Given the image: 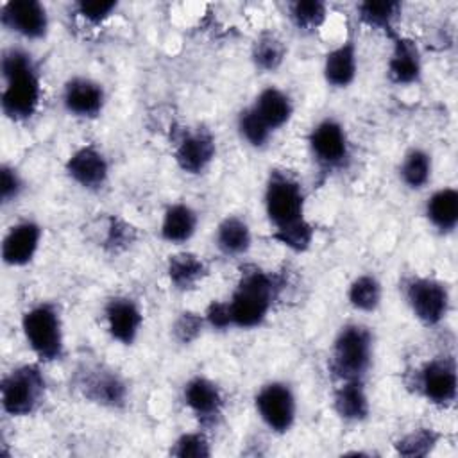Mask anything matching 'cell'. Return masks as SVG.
<instances>
[{
  "label": "cell",
  "mask_w": 458,
  "mask_h": 458,
  "mask_svg": "<svg viewBox=\"0 0 458 458\" xmlns=\"http://www.w3.org/2000/svg\"><path fill=\"white\" fill-rule=\"evenodd\" d=\"M0 70L4 79L2 113L13 122L32 118L41 100V79L34 57L20 47H9L2 54Z\"/></svg>",
  "instance_id": "6da1fadb"
},
{
  "label": "cell",
  "mask_w": 458,
  "mask_h": 458,
  "mask_svg": "<svg viewBox=\"0 0 458 458\" xmlns=\"http://www.w3.org/2000/svg\"><path fill=\"white\" fill-rule=\"evenodd\" d=\"M281 288V277L276 274L258 267H250L242 272L231 299L227 301L233 317V327H259L267 320Z\"/></svg>",
  "instance_id": "7a4b0ae2"
},
{
  "label": "cell",
  "mask_w": 458,
  "mask_h": 458,
  "mask_svg": "<svg viewBox=\"0 0 458 458\" xmlns=\"http://www.w3.org/2000/svg\"><path fill=\"white\" fill-rule=\"evenodd\" d=\"M372 356L374 336L370 329L363 324L351 322L342 326L333 340L329 370L338 381H365V376L372 367Z\"/></svg>",
  "instance_id": "3957f363"
},
{
  "label": "cell",
  "mask_w": 458,
  "mask_h": 458,
  "mask_svg": "<svg viewBox=\"0 0 458 458\" xmlns=\"http://www.w3.org/2000/svg\"><path fill=\"white\" fill-rule=\"evenodd\" d=\"M21 331L34 356L43 363L57 361L64 356V331L61 310L55 302L41 301L21 315Z\"/></svg>",
  "instance_id": "277c9868"
},
{
  "label": "cell",
  "mask_w": 458,
  "mask_h": 458,
  "mask_svg": "<svg viewBox=\"0 0 458 458\" xmlns=\"http://www.w3.org/2000/svg\"><path fill=\"white\" fill-rule=\"evenodd\" d=\"M263 204L274 231H283L306 222V193L302 184L286 170H270L265 182Z\"/></svg>",
  "instance_id": "5b68a950"
},
{
  "label": "cell",
  "mask_w": 458,
  "mask_h": 458,
  "mask_svg": "<svg viewBox=\"0 0 458 458\" xmlns=\"http://www.w3.org/2000/svg\"><path fill=\"white\" fill-rule=\"evenodd\" d=\"M47 397V379L38 363H23L9 370L0 383V404L11 417L36 413Z\"/></svg>",
  "instance_id": "8992f818"
},
{
  "label": "cell",
  "mask_w": 458,
  "mask_h": 458,
  "mask_svg": "<svg viewBox=\"0 0 458 458\" xmlns=\"http://www.w3.org/2000/svg\"><path fill=\"white\" fill-rule=\"evenodd\" d=\"M404 297L413 313V317L431 327L438 326L449 313L451 295L445 283L426 277V276H413L404 283Z\"/></svg>",
  "instance_id": "52a82bcc"
},
{
  "label": "cell",
  "mask_w": 458,
  "mask_h": 458,
  "mask_svg": "<svg viewBox=\"0 0 458 458\" xmlns=\"http://www.w3.org/2000/svg\"><path fill=\"white\" fill-rule=\"evenodd\" d=\"M254 408L261 422L274 433H288L297 419V397L284 381H268L254 395Z\"/></svg>",
  "instance_id": "ba28073f"
},
{
  "label": "cell",
  "mask_w": 458,
  "mask_h": 458,
  "mask_svg": "<svg viewBox=\"0 0 458 458\" xmlns=\"http://www.w3.org/2000/svg\"><path fill=\"white\" fill-rule=\"evenodd\" d=\"M417 392L435 406H451L456 399L458 372L453 356H437L415 372Z\"/></svg>",
  "instance_id": "9c48e42d"
},
{
  "label": "cell",
  "mask_w": 458,
  "mask_h": 458,
  "mask_svg": "<svg viewBox=\"0 0 458 458\" xmlns=\"http://www.w3.org/2000/svg\"><path fill=\"white\" fill-rule=\"evenodd\" d=\"M308 147L313 159L327 170L342 168L351 154L347 131L342 122L333 116H326L311 127Z\"/></svg>",
  "instance_id": "30bf717a"
},
{
  "label": "cell",
  "mask_w": 458,
  "mask_h": 458,
  "mask_svg": "<svg viewBox=\"0 0 458 458\" xmlns=\"http://www.w3.org/2000/svg\"><path fill=\"white\" fill-rule=\"evenodd\" d=\"M77 386L81 394L89 401L104 408H122L127 403V383L111 369L86 367L79 374Z\"/></svg>",
  "instance_id": "8fae6325"
},
{
  "label": "cell",
  "mask_w": 458,
  "mask_h": 458,
  "mask_svg": "<svg viewBox=\"0 0 458 458\" xmlns=\"http://www.w3.org/2000/svg\"><path fill=\"white\" fill-rule=\"evenodd\" d=\"M2 25L23 39L47 36L50 20L47 7L38 0H9L0 9Z\"/></svg>",
  "instance_id": "7c38bea8"
},
{
  "label": "cell",
  "mask_w": 458,
  "mask_h": 458,
  "mask_svg": "<svg viewBox=\"0 0 458 458\" xmlns=\"http://www.w3.org/2000/svg\"><path fill=\"white\" fill-rule=\"evenodd\" d=\"M64 172L81 188L100 190L109 179V161L97 145L86 143L68 156Z\"/></svg>",
  "instance_id": "4fadbf2b"
},
{
  "label": "cell",
  "mask_w": 458,
  "mask_h": 458,
  "mask_svg": "<svg viewBox=\"0 0 458 458\" xmlns=\"http://www.w3.org/2000/svg\"><path fill=\"white\" fill-rule=\"evenodd\" d=\"M107 333L122 345H132L143 326L140 304L127 295H114L104 306Z\"/></svg>",
  "instance_id": "5bb4252c"
},
{
  "label": "cell",
  "mask_w": 458,
  "mask_h": 458,
  "mask_svg": "<svg viewBox=\"0 0 458 458\" xmlns=\"http://www.w3.org/2000/svg\"><path fill=\"white\" fill-rule=\"evenodd\" d=\"M216 156L215 136L206 129L184 132L174 150L177 166L188 175L202 174Z\"/></svg>",
  "instance_id": "9a60e30c"
},
{
  "label": "cell",
  "mask_w": 458,
  "mask_h": 458,
  "mask_svg": "<svg viewBox=\"0 0 458 458\" xmlns=\"http://www.w3.org/2000/svg\"><path fill=\"white\" fill-rule=\"evenodd\" d=\"M43 227L36 220H20L7 229L2 240V261L7 267L29 265L41 243Z\"/></svg>",
  "instance_id": "2e32d148"
},
{
  "label": "cell",
  "mask_w": 458,
  "mask_h": 458,
  "mask_svg": "<svg viewBox=\"0 0 458 458\" xmlns=\"http://www.w3.org/2000/svg\"><path fill=\"white\" fill-rule=\"evenodd\" d=\"M64 109L79 118H97L106 106L104 86L89 77L75 75L63 88Z\"/></svg>",
  "instance_id": "e0dca14e"
},
{
  "label": "cell",
  "mask_w": 458,
  "mask_h": 458,
  "mask_svg": "<svg viewBox=\"0 0 458 458\" xmlns=\"http://www.w3.org/2000/svg\"><path fill=\"white\" fill-rule=\"evenodd\" d=\"M392 39V52L386 64L390 82L397 86L415 84L422 77V54L417 43L395 30L388 34Z\"/></svg>",
  "instance_id": "ac0fdd59"
},
{
  "label": "cell",
  "mask_w": 458,
  "mask_h": 458,
  "mask_svg": "<svg viewBox=\"0 0 458 458\" xmlns=\"http://www.w3.org/2000/svg\"><path fill=\"white\" fill-rule=\"evenodd\" d=\"M182 399L184 404L204 422H213L224 410V394L220 386L206 376L190 377L182 388Z\"/></svg>",
  "instance_id": "d6986e66"
},
{
  "label": "cell",
  "mask_w": 458,
  "mask_h": 458,
  "mask_svg": "<svg viewBox=\"0 0 458 458\" xmlns=\"http://www.w3.org/2000/svg\"><path fill=\"white\" fill-rule=\"evenodd\" d=\"M358 73V50L352 38H347L338 47L331 48L322 64L324 81L336 89L349 88Z\"/></svg>",
  "instance_id": "ffe728a7"
},
{
  "label": "cell",
  "mask_w": 458,
  "mask_h": 458,
  "mask_svg": "<svg viewBox=\"0 0 458 458\" xmlns=\"http://www.w3.org/2000/svg\"><path fill=\"white\" fill-rule=\"evenodd\" d=\"M333 408L345 422H363L370 415V401L367 395L365 381L351 379L340 381L333 390Z\"/></svg>",
  "instance_id": "44dd1931"
},
{
  "label": "cell",
  "mask_w": 458,
  "mask_h": 458,
  "mask_svg": "<svg viewBox=\"0 0 458 458\" xmlns=\"http://www.w3.org/2000/svg\"><path fill=\"white\" fill-rule=\"evenodd\" d=\"M250 106L259 114V118L270 127L272 132L284 127L293 116L292 98L288 97L286 91L276 86L263 88Z\"/></svg>",
  "instance_id": "7402d4cb"
},
{
  "label": "cell",
  "mask_w": 458,
  "mask_h": 458,
  "mask_svg": "<svg viewBox=\"0 0 458 458\" xmlns=\"http://www.w3.org/2000/svg\"><path fill=\"white\" fill-rule=\"evenodd\" d=\"M424 215L438 233H453L458 225V190L445 186L433 191L426 200Z\"/></svg>",
  "instance_id": "603a6c76"
},
{
  "label": "cell",
  "mask_w": 458,
  "mask_h": 458,
  "mask_svg": "<svg viewBox=\"0 0 458 458\" xmlns=\"http://www.w3.org/2000/svg\"><path fill=\"white\" fill-rule=\"evenodd\" d=\"M199 225L197 211L186 202L170 204L161 218V238L168 243L179 245L191 240Z\"/></svg>",
  "instance_id": "cb8c5ba5"
},
{
  "label": "cell",
  "mask_w": 458,
  "mask_h": 458,
  "mask_svg": "<svg viewBox=\"0 0 458 458\" xmlns=\"http://www.w3.org/2000/svg\"><path fill=\"white\" fill-rule=\"evenodd\" d=\"M166 276L175 290L190 292L208 276V265L195 252H177L166 261Z\"/></svg>",
  "instance_id": "d4e9b609"
},
{
  "label": "cell",
  "mask_w": 458,
  "mask_h": 458,
  "mask_svg": "<svg viewBox=\"0 0 458 458\" xmlns=\"http://www.w3.org/2000/svg\"><path fill=\"white\" fill-rule=\"evenodd\" d=\"M215 245L227 258L247 254L252 245V233L249 224L242 216L227 215L218 222L215 229Z\"/></svg>",
  "instance_id": "484cf974"
},
{
  "label": "cell",
  "mask_w": 458,
  "mask_h": 458,
  "mask_svg": "<svg viewBox=\"0 0 458 458\" xmlns=\"http://www.w3.org/2000/svg\"><path fill=\"white\" fill-rule=\"evenodd\" d=\"M286 47L281 38L274 32H261L250 48V61L254 68L261 73H272L284 63Z\"/></svg>",
  "instance_id": "4316f807"
},
{
  "label": "cell",
  "mask_w": 458,
  "mask_h": 458,
  "mask_svg": "<svg viewBox=\"0 0 458 458\" xmlns=\"http://www.w3.org/2000/svg\"><path fill=\"white\" fill-rule=\"evenodd\" d=\"M433 172L431 154L420 147H411L401 159L399 179L410 190H422Z\"/></svg>",
  "instance_id": "83f0119b"
},
{
  "label": "cell",
  "mask_w": 458,
  "mask_h": 458,
  "mask_svg": "<svg viewBox=\"0 0 458 458\" xmlns=\"http://www.w3.org/2000/svg\"><path fill=\"white\" fill-rule=\"evenodd\" d=\"M356 11L365 25L390 34L395 30L394 23L403 11V4L397 0H365L356 5Z\"/></svg>",
  "instance_id": "f1b7e54d"
},
{
  "label": "cell",
  "mask_w": 458,
  "mask_h": 458,
  "mask_svg": "<svg viewBox=\"0 0 458 458\" xmlns=\"http://www.w3.org/2000/svg\"><path fill=\"white\" fill-rule=\"evenodd\" d=\"M383 299V286L374 274H360L347 288V301L358 311H376Z\"/></svg>",
  "instance_id": "f546056e"
},
{
  "label": "cell",
  "mask_w": 458,
  "mask_h": 458,
  "mask_svg": "<svg viewBox=\"0 0 458 458\" xmlns=\"http://www.w3.org/2000/svg\"><path fill=\"white\" fill-rule=\"evenodd\" d=\"M440 438L442 435L433 428H417L397 438L394 442V449L404 458H424L437 449Z\"/></svg>",
  "instance_id": "4dcf8cb0"
},
{
  "label": "cell",
  "mask_w": 458,
  "mask_h": 458,
  "mask_svg": "<svg viewBox=\"0 0 458 458\" xmlns=\"http://www.w3.org/2000/svg\"><path fill=\"white\" fill-rule=\"evenodd\" d=\"M236 129L240 138L252 148H265L272 138L270 127L259 118L252 106H247L238 113Z\"/></svg>",
  "instance_id": "1f68e13d"
},
{
  "label": "cell",
  "mask_w": 458,
  "mask_h": 458,
  "mask_svg": "<svg viewBox=\"0 0 458 458\" xmlns=\"http://www.w3.org/2000/svg\"><path fill=\"white\" fill-rule=\"evenodd\" d=\"M292 23L302 32H313L324 25L327 18V5L320 0H295L288 5Z\"/></svg>",
  "instance_id": "d6a6232c"
},
{
  "label": "cell",
  "mask_w": 458,
  "mask_h": 458,
  "mask_svg": "<svg viewBox=\"0 0 458 458\" xmlns=\"http://www.w3.org/2000/svg\"><path fill=\"white\" fill-rule=\"evenodd\" d=\"M170 454L177 458H209L211 444L202 431L182 433L172 444Z\"/></svg>",
  "instance_id": "836d02e7"
},
{
  "label": "cell",
  "mask_w": 458,
  "mask_h": 458,
  "mask_svg": "<svg viewBox=\"0 0 458 458\" xmlns=\"http://www.w3.org/2000/svg\"><path fill=\"white\" fill-rule=\"evenodd\" d=\"M313 236H315V227L308 220L299 225L270 233V238L274 242L284 245L293 252H306L313 243Z\"/></svg>",
  "instance_id": "e575fe53"
},
{
  "label": "cell",
  "mask_w": 458,
  "mask_h": 458,
  "mask_svg": "<svg viewBox=\"0 0 458 458\" xmlns=\"http://www.w3.org/2000/svg\"><path fill=\"white\" fill-rule=\"evenodd\" d=\"M204 327H206L204 315L197 311H182L172 324V336L175 338V342L188 345L202 335Z\"/></svg>",
  "instance_id": "d590c367"
},
{
  "label": "cell",
  "mask_w": 458,
  "mask_h": 458,
  "mask_svg": "<svg viewBox=\"0 0 458 458\" xmlns=\"http://www.w3.org/2000/svg\"><path fill=\"white\" fill-rule=\"evenodd\" d=\"M118 7L114 0H79L75 4V11L81 18H84L91 25H100L106 21Z\"/></svg>",
  "instance_id": "8d00e7d4"
},
{
  "label": "cell",
  "mask_w": 458,
  "mask_h": 458,
  "mask_svg": "<svg viewBox=\"0 0 458 458\" xmlns=\"http://www.w3.org/2000/svg\"><path fill=\"white\" fill-rule=\"evenodd\" d=\"M23 188H25V184H23V179H21L20 172L14 166L4 163L2 168H0V199H2V204H11V202L18 200Z\"/></svg>",
  "instance_id": "74e56055"
},
{
  "label": "cell",
  "mask_w": 458,
  "mask_h": 458,
  "mask_svg": "<svg viewBox=\"0 0 458 458\" xmlns=\"http://www.w3.org/2000/svg\"><path fill=\"white\" fill-rule=\"evenodd\" d=\"M136 240V229L120 220V218H109V224H107V234H106V247L113 249V250H120V249H125L129 247L132 242Z\"/></svg>",
  "instance_id": "f35d334b"
},
{
  "label": "cell",
  "mask_w": 458,
  "mask_h": 458,
  "mask_svg": "<svg viewBox=\"0 0 458 458\" xmlns=\"http://www.w3.org/2000/svg\"><path fill=\"white\" fill-rule=\"evenodd\" d=\"M202 315H204L206 326H209L216 331H225V329L233 327V317H231L227 301H211Z\"/></svg>",
  "instance_id": "ab89813d"
}]
</instances>
